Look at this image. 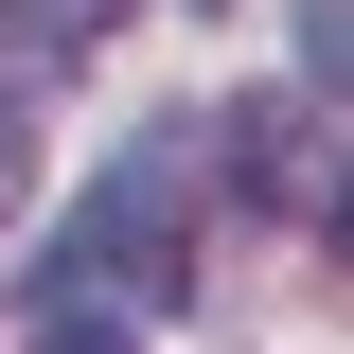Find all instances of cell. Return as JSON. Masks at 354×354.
Returning <instances> with one entry per match:
<instances>
[{
  "mask_svg": "<svg viewBox=\"0 0 354 354\" xmlns=\"http://www.w3.org/2000/svg\"><path fill=\"white\" fill-rule=\"evenodd\" d=\"M71 266H124V301H177V283H195V160H177V142H124Z\"/></svg>",
  "mask_w": 354,
  "mask_h": 354,
  "instance_id": "1",
  "label": "cell"
},
{
  "mask_svg": "<svg viewBox=\"0 0 354 354\" xmlns=\"http://www.w3.org/2000/svg\"><path fill=\"white\" fill-rule=\"evenodd\" d=\"M230 160H248V195H266L283 230H337V88H266Z\"/></svg>",
  "mask_w": 354,
  "mask_h": 354,
  "instance_id": "2",
  "label": "cell"
},
{
  "mask_svg": "<svg viewBox=\"0 0 354 354\" xmlns=\"http://www.w3.org/2000/svg\"><path fill=\"white\" fill-rule=\"evenodd\" d=\"M18 354H142V301H106V266H53Z\"/></svg>",
  "mask_w": 354,
  "mask_h": 354,
  "instance_id": "3",
  "label": "cell"
},
{
  "mask_svg": "<svg viewBox=\"0 0 354 354\" xmlns=\"http://www.w3.org/2000/svg\"><path fill=\"white\" fill-rule=\"evenodd\" d=\"M18 195H36V142H18V106H0V213H18Z\"/></svg>",
  "mask_w": 354,
  "mask_h": 354,
  "instance_id": "4",
  "label": "cell"
}]
</instances>
